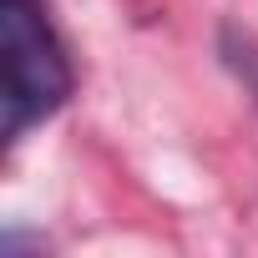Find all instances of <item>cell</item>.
I'll return each instance as SVG.
<instances>
[{
  "label": "cell",
  "mask_w": 258,
  "mask_h": 258,
  "mask_svg": "<svg viewBox=\"0 0 258 258\" xmlns=\"http://www.w3.org/2000/svg\"><path fill=\"white\" fill-rule=\"evenodd\" d=\"M0 51H6V137L21 142L31 126L66 106L71 61L41 0H0Z\"/></svg>",
  "instance_id": "obj_1"
}]
</instances>
